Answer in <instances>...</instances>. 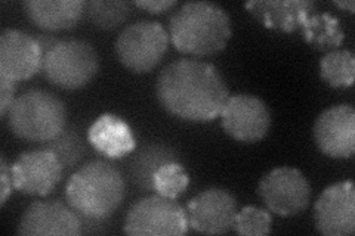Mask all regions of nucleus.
Masks as SVG:
<instances>
[{
    "mask_svg": "<svg viewBox=\"0 0 355 236\" xmlns=\"http://www.w3.org/2000/svg\"><path fill=\"white\" fill-rule=\"evenodd\" d=\"M155 95L164 111L193 122L218 118L230 98L224 77L214 64L187 58L159 73Z\"/></svg>",
    "mask_w": 355,
    "mask_h": 236,
    "instance_id": "obj_1",
    "label": "nucleus"
},
{
    "mask_svg": "<svg viewBox=\"0 0 355 236\" xmlns=\"http://www.w3.org/2000/svg\"><path fill=\"white\" fill-rule=\"evenodd\" d=\"M126 185L119 168L110 161L94 160L71 174L65 186L69 206L80 217L103 221L111 217L125 199Z\"/></svg>",
    "mask_w": 355,
    "mask_h": 236,
    "instance_id": "obj_2",
    "label": "nucleus"
},
{
    "mask_svg": "<svg viewBox=\"0 0 355 236\" xmlns=\"http://www.w3.org/2000/svg\"><path fill=\"white\" fill-rule=\"evenodd\" d=\"M169 39L178 52L212 56L224 51L231 39V18L212 2H187L169 19Z\"/></svg>",
    "mask_w": 355,
    "mask_h": 236,
    "instance_id": "obj_3",
    "label": "nucleus"
},
{
    "mask_svg": "<svg viewBox=\"0 0 355 236\" xmlns=\"http://www.w3.org/2000/svg\"><path fill=\"white\" fill-rule=\"evenodd\" d=\"M6 121L17 138L46 143L65 130L67 108L55 93L43 89H30L14 100Z\"/></svg>",
    "mask_w": 355,
    "mask_h": 236,
    "instance_id": "obj_4",
    "label": "nucleus"
},
{
    "mask_svg": "<svg viewBox=\"0 0 355 236\" xmlns=\"http://www.w3.org/2000/svg\"><path fill=\"white\" fill-rule=\"evenodd\" d=\"M99 70V55L89 42L58 40L43 53L42 73L53 86L74 91L86 86Z\"/></svg>",
    "mask_w": 355,
    "mask_h": 236,
    "instance_id": "obj_5",
    "label": "nucleus"
},
{
    "mask_svg": "<svg viewBox=\"0 0 355 236\" xmlns=\"http://www.w3.org/2000/svg\"><path fill=\"white\" fill-rule=\"evenodd\" d=\"M169 33L157 21L132 22L120 31L114 51L119 61L135 74L150 73L169 48Z\"/></svg>",
    "mask_w": 355,
    "mask_h": 236,
    "instance_id": "obj_6",
    "label": "nucleus"
},
{
    "mask_svg": "<svg viewBox=\"0 0 355 236\" xmlns=\"http://www.w3.org/2000/svg\"><path fill=\"white\" fill-rule=\"evenodd\" d=\"M187 210L175 199L151 195L138 199L125 217L123 230L130 236H181L188 232Z\"/></svg>",
    "mask_w": 355,
    "mask_h": 236,
    "instance_id": "obj_7",
    "label": "nucleus"
},
{
    "mask_svg": "<svg viewBox=\"0 0 355 236\" xmlns=\"http://www.w3.org/2000/svg\"><path fill=\"white\" fill-rule=\"evenodd\" d=\"M258 195L271 212L282 217H292L308 208L311 185L297 168L279 167L261 179Z\"/></svg>",
    "mask_w": 355,
    "mask_h": 236,
    "instance_id": "obj_8",
    "label": "nucleus"
},
{
    "mask_svg": "<svg viewBox=\"0 0 355 236\" xmlns=\"http://www.w3.org/2000/svg\"><path fill=\"white\" fill-rule=\"evenodd\" d=\"M219 117L228 136L244 143L262 140L271 127L268 107L261 98L249 93L230 96Z\"/></svg>",
    "mask_w": 355,
    "mask_h": 236,
    "instance_id": "obj_9",
    "label": "nucleus"
},
{
    "mask_svg": "<svg viewBox=\"0 0 355 236\" xmlns=\"http://www.w3.org/2000/svg\"><path fill=\"white\" fill-rule=\"evenodd\" d=\"M315 229L324 236H349L355 232V188L352 181L327 186L314 204Z\"/></svg>",
    "mask_w": 355,
    "mask_h": 236,
    "instance_id": "obj_10",
    "label": "nucleus"
},
{
    "mask_svg": "<svg viewBox=\"0 0 355 236\" xmlns=\"http://www.w3.org/2000/svg\"><path fill=\"white\" fill-rule=\"evenodd\" d=\"M22 236H77L83 232L80 216L60 199L35 201L22 212L18 223Z\"/></svg>",
    "mask_w": 355,
    "mask_h": 236,
    "instance_id": "obj_11",
    "label": "nucleus"
},
{
    "mask_svg": "<svg viewBox=\"0 0 355 236\" xmlns=\"http://www.w3.org/2000/svg\"><path fill=\"white\" fill-rule=\"evenodd\" d=\"M314 140L326 156L351 158L355 151V109L351 104H339L324 109L314 122Z\"/></svg>",
    "mask_w": 355,
    "mask_h": 236,
    "instance_id": "obj_12",
    "label": "nucleus"
},
{
    "mask_svg": "<svg viewBox=\"0 0 355 236\" xmlns=\"http://www.w3.org/2000/svg\"><path fill=\"white\" fill-rule=\"evenodd\" d=\"M237 212L236 197L222 188L203 190L187 206L190 228L206 235H224L230 232Z\"/></svg>",
    "mask_w": 355,
    "mask_h": 236,
    "instance_id": "obj_13",
    "label": "nucleus"
},
{
    "mask_svg": "<svg viewBox=\"0 0 355 236\" xmlns=\"http://www.w3.org/2000/svg\"><path fill=\"white\" fill-rule=\"evenodd\" d=\"M10 168L14 189L21 194L35 197L51 194L64 174V167L46 148L19 154Z\"/></svg>",
    "mask_w": 355,
    "mask_h": 236,
    "instance_id": "obj_14",
    "label": "nucleus"
},
{
    "mask_svg": "<svg viewBox=\"0 0 355 236\" xmlns=\"http://www.w3.org/2000/svg\"><path fill=\"white\" fill-rule=\"evenodd\" d=\"M42 49L31 36L17 28L0 33V78L24 82L42 71Z\"/></svg>",
    "mask_w": 355,
    "mask_h": 236,
    "instance_id": "obj_15",
    "label": "nucleus"
},
{
    "mask_svg": "<svg viewBox=\"0 0 355 236\" xmlns=\"http://www.w3.org/2000/svg\"><path fill=\"white\" fill-rule=\"evenodd\" d=\"M261 24L270 30L293 33L314 12L313 0H252L244 5Z\"/></svg>",
    "mask_w": 355,
    "mask_h": 236,
    "instance_id": "obj_16",
    "label": "nucleus"
},
{
    "mask_svg": "<svg viewBox=\"0 0 355 236\" xmlns=\"http://www.w3.org/2000/svg\"><path fill=\"white\" fill-rule=\"evenodd\" d=\"M87 140L110 160L121 158L135 151L137 140L128 122L114 114L98 117L87 130Z\"/></svg>",
    "mask_w": 355,
    "mask_h": 236,
    "instance_id": "obj_17",
    "label": "nucleus"
},
{
    "mask_svg": "<svg viewBox=\"0 0 355 236\" xmlns=\"http://www.w3.org/2000/svg\"><path fill=\"white\" fill-rule=\"evenodd\" d=\"M82 0H27L22 3L33 24L46 31L74 28L85 14Z\"/></svg>",
    "mask_w": 355,
    "mask_h": 236,
    "instance_id": "obj_18",
    "label": "nucleus"
},
{
    "mask_svg": "<svg viewBox=\"0 0 355 236\" xmlns=\"http://www.w3.org/2000/svg\"><path fill=\"white\" fill-rule=\"evenodd\" d=\"M171 161H178V152L168 145L150 143L133 156L129 172L132 181L141 190H153V176L159 168Z\"/></svg>",
    "mask_w": 355,
    "mask_h": 236,
    "instance_id": "obj_19",
    "label": "nucleus"
},
{
    "mask_svg": "<svg viewBox=\"0 0 355 236\" xmlns=\"http://www.w3.org/2000/svg\"><path fill=\"white\" fill-rule=\"evenodd\" d=\"M304 40L318 51L339 48L345 40V31L340 27L339 18L331 14H311L299 30Z\"/></svg>",
    "mask_w": 355,
    "mask_h": 236,
    "instance_id": "obj_20",
    "label": "nucleus"
},
{
    "mask_svg": "<svg viewBox=\"0 0 355 236\" xmlns=\"http://www.w3.org/2000/svg\"><path fill=\"white\" fill-rule=\"evenodd\" d=\"M320 75L330 87H351L355 80V56L347 49L326 53L320 61Z\"/></svg>",
    "mask_w": 355,
    "mask_h": 236,
    "instance_id": "obj_21",
    "label": "nucleus"
},
{
    "mask_svg": "<svg viewBox=\"0 0 355 236\" xmlns=\"http://www.w3.org/2000/svg\"><path fill=\"white\" fill-rule=\"evenodd\" d=\"M132 5L125 0H91L86 2L85 14L95 27L113 30L128 19Z\"/></svg>",
    "mask_w": 355,
    "mask_h": 236,
    "instance_id": "obj_22",
    "label": "nucleus"
},
{
    "mask_svg": "<svg viewBox=\"0 0 355 236\" xmlns=\"http://www.w3.org/2000/svg\"><path fill=\"white\" fill-rule=\"evenodd\" d=\"M188 183H190V176L180 161L163 164L153 176V190L169 199L180 198L187 190Z\"/></svg>",
    "mask_w": 355,
    "mask_h": 236,
    "instance_id": "obj_23",
    "label": "nucleus"
},
{
    "mask_svg": "<svg viewBox=\"0 0 355 236\" xmlns=\"http://www.w3.org/2000/svg\"><path fill=\"white\" fill-rule=\"evenodd\" d=\"M43 148L49 149L55 156H57L61 165L64 167V172H69L70 168L76 167V164L82 160L85 155V145L80 139L79 133L73 130L71 127L67 129L51 142H46Z\"/></svg>",
    "mask_w": 355,
    "mask_h": 236,
    "instance_id": "obj_24",
    "label": "nucleus"
},
{
    "mask_svg": "<svg viewBox=\"0 0 355 236\" xmlns=\"http://www.w3.org/2000/svg\"><path fill=\"white\" fill-rule=\"evenodd\" d=\"M271 224L270 210L248 206L237 212L232 229L243 236H262L270 233Z\"/></svg>",
    "mask_w": 355,
    "mask_h": 236,
    "instance_id": "obj_25",
    "label": "nucleus"
},
{
    "mask_svg": "<svg viewBox=\"0 0 355 236\" xmlns=\"http://www.w3.org/2000/svg\"><path fill=\"white\" fill-rule=\"evenodd\" d=\"M0 181H2V186H0V206H5L9 195L12 194L14 181H12V168L8 164L6 156L2 155L0 158Z\"/></svg>",
    "mask_w": 355,
    "mask_h": 236,
    "instance_id": "obj_26",
    "label": "nucleus"
},
{
    "mask_svg": "<svg viewBox=\"0 0 355 236\" xmlns=\"http://www.w3.org/2000/svg\"><path fill=\"white\" fill-rule=\"evenodd\" d=\"M15 83L0 78V117L6 118L8 112L15 100Z\"/></svg>",
    "mask_w": 355,
    "mask_h": 236,
    "instance_id": "obj_27",
    "label": "nucleus"
},
{
    "mask_svg": "<svg viewBox=\"0 0 355 236\" xmlns=\"http://www.w3.org/2000/svg\"><path fill=\"white\" fill-rule=\"evenodd\" d=\"M135 5L150 14H162L178 5L175 0H137Z\"/></svg>",
    "mask_w": 355,
    "mask_h": 236,
    "instance_id": "obj_28",
    "label": "nucleus"
},
{
    "mask_svg": "<svg viewBox=\"0 0 355 236\" xmlns=\"http://www.w3.org/2000/svg\"><path fill=\"white\" fill-rule=\"evenodd\" d=\"M36 40H37L39 46H40V49H42V55L46 53V52L53 46V44L58 42L57 37H53V36H51V35H37V36H36Z\"/></svg>",
    "mask_w": 355,
    "mask_h": 236,
    "instance_id": "obj_29",
    "label": "nucleus"
},
{
    "mask_svg": "<svg viewBox=\"0 0 355 236\" xmlns=\"http://www.w3.org/2000/svg\"><path fill=\"white\" fill-rule=\"evenodd\" d=\"M333 5L335 6H338V8H340V9H343V10H348L349 14H354L355 12V3H354V0H347V2H333Z\"/></svg>",
    "mask_w": 355,
    "mask_h": 236,
    "instance_id": "obj_30",
    "label": "nucleus"
}]
</instances>
